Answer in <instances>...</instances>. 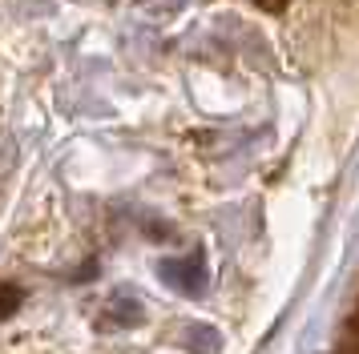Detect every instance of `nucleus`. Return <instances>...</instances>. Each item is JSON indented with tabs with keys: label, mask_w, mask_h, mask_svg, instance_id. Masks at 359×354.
Instances as JSON below:
<instances>
[{
	"label": "nucleus",
	"mask_w": 359,
	"mask_h": 354,
	"mask_svg": "<svg viewBox=\"0 0 359 354\" xmlns=\"http://www.w3.org/2000/svg\"><path fill=\"white\" fill-rule=\"evenodd\" d=\"M262 8H283V4H287V0H259Z\"/></svg>",
	"instance_id": "5"
},
{
	"label": "nucleus",
	"mask_w": 359,
	"mask_h": 354,
	"mask_svg": "<svg viewBox=\"0 0 359 354\" xmlns=\"http://www.w3.org/2000/svg\"><path fill=\"white\" fill-rule=\"evenodd\" d=\"M20 306H25V290L13 286V282H4V286H0V322L13 318Z\"/></svg>",
	"instance_id": "3"
},
{
	"label": "nucleus",
	"mask_w": 359,
	"mask_h": 354,
	"mask_svg": "<svg viewBox=\"0 0 359 354\" xmlns=\"http://www.w3.org/2000/svg\"><path fill=\"white\" fill-rule=\"evenodd\" d=\"M351 342H355V351H359V310H355V322H351Z\"/></svg>",
	"instance_id": "4"
},
{
	"label": "nucleus",
	"mask_w": 359,
	"mask_h": 354,
	"mask_svg": "<svg viewBox=\"0 0 359 354\" xmlns=\"http://www.w3.org/2000/svg\"><path fill=\"white\" fill-rule=\"evenodd\" d=\"M142 302H133L130 294H117L114 302L101 310V318H97V326H105V330H114V326H137L142 322Z\"/></svg>",
	"instance_id": "2"
},
{
	"label": "nucleus",
	"mask_w": 359,
	"mask_h": 354,
	"mask_svg": "<svg viewBox=\"0 0 359 354\" xmlns=\"http://www.w3.org/2000/svg\"><path fill=\"white\" fill-rule=\"evenodd\" d=\"M158 278L170 282L174 290H182V294H198V290L206 286V266H202V254L162 257V262H158Z\"/></svg>",
	"instance_id": "1"
}]
</instances>
